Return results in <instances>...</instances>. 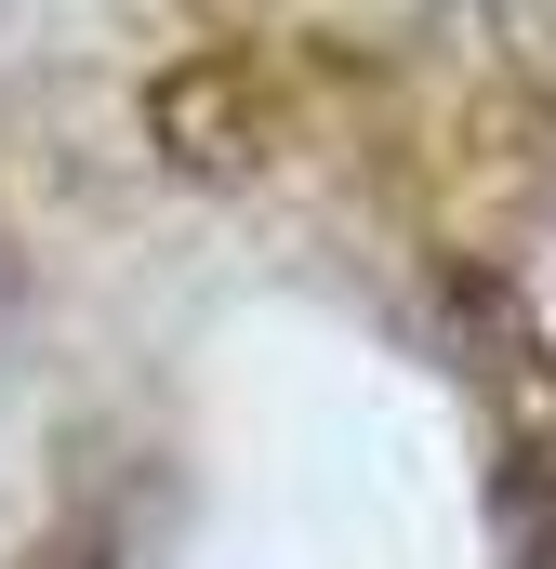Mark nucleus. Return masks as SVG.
<instances>
[{
  "instance_id": "obj_1",
  "label": "nucleus",
  "mask_w": 556,
  "mask_h": 569,
  "mask_svg": "<svg viewBox=\"0 0 556 569\" xmlns=\"http://www.w3.org/2000/svg\"><path fill=\"white\" fill-rule=\"evenodd\" d=\"M53 557H67V411L0 291V569H53Z\"/></svg>"
}]
</instances>
